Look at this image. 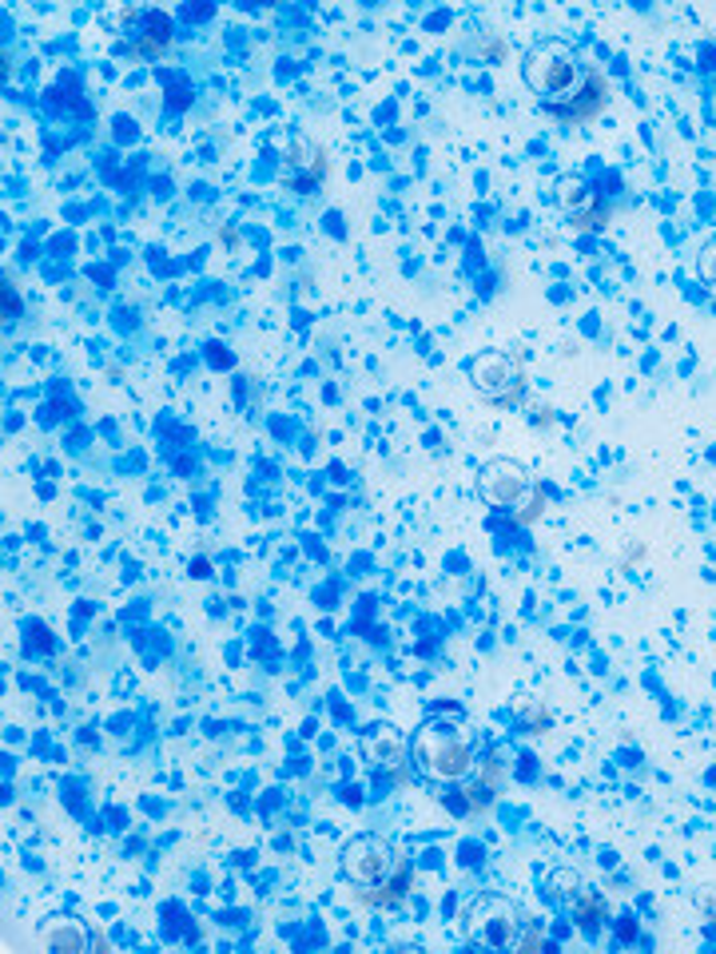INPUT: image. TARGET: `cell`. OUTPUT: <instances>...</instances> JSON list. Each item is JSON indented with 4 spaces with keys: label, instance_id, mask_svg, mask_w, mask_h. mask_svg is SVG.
<instances>
[{
    "label": "cell",
    "instance_id": "obj_1",
    "mask_svg": "<svg viewBox=\"0 0 716 954\" xmlns=\"http://www.w3.org/2000/svg\"><path fill=\"white\" fill-rule=\"evenodd\" d=\"M414 760H419L422 776L438 783H458L474 772V751L462 740V731L451 724H426L414 740Z\"/></svg>",
    "mask_w": 716,
    "mask_h": 954
},
{
    "label": "cell",
    "instance_id": "obj_2",
    "mask_svg": "<svg viewBox=\"0 0 716 954\" xmlns=\"http://www.w3.org/2000/svg\"><path fill=\"white\" fill-rule=\"evenodd\" d=\"M582 64L573 56V48L550 41L538 44V48L525 56V84H530L545 104H562L569 100L573 91L582 88Z\"/></svg>",
    "mask_w": 716,
    "mask_h": 954
},
{
    "label": "cell",
    "instance_id": "obj_3",
    "mask_svg": "<svg viewBox=\"0 0 716 954\" xmlns=\"http://www.w3.org/2000/svg\"><path fill=\"white\" fill-rule=\"evenodd\" d=\"M466 931L478 946H518V931H522V911L510 899L486 895L470 907L466 914Z\"/></svg>",
    "mask_w": 716,
    "mask_h": 954
},
{
    "label": "cell",
    "instance_id": "obj_4",
    "mask_svg": "<svg viewBox=\"0 0 716 954\" xmlns=\"http://www.w3.org/2000/svg\"><path fill=\"white\" fill-rule=\"evenodd\" d=\"M338 859H343V875H347L355 887L382 883V879L399 867L394 847H390L387 839H379V835H358V839H350Z\"/></svg>",
    "mask_w": 716,
    "mask_h": 954
},
{
    "label": "cell",
    "instance_id": "obj_5",
    "mask_svg": "<svg viewBox=\"0 0 716 954\" xmlns=\"http://www.w3.org/2000/svg\"><path fill=\"white\" fill-rule=\"evenodd\" d=\"M470 382L493 406H513L522 394V370L510 355H481L470 366Z\"/></svg>",
    "mask_w": 716,
    "mask_h": 954
},
{
    "label": "cell",
    "instance_id": "obj_6",
    "mask_svg": "<svg viewBox=\"0 0 716 954\" xmlns=\"http://www.w3.org/2000/svg\"><path fill=\"white\" fill-rule=\"evenodd\" d=\"M478 494L486 506H498V509H513L522 506V498L530 494V477L518 462L510 457H493L490 466H481L478 474Z\"/></svg>",
    "mask_w": 716,
    "mask_h": 954
},
{
    "label": "cell",
    "instance_id": "obj_7",
    "mask_svg": "<svg viewBox=\"0 0 716 954\" xmlns=\"http://www.w3.org/2000/svg\"><path fill=\"white\" fill-rule=\"evenodd\" d=\"M323 175H327V152H323L318 143L295 140L291 148H286L283 172H279V180H283L286 187H295V192H315L318 183H323Z\"/></svg>",
    "mask_w": 716,
    "mask_h": 954
},
{
    "label": "cell",
    "instance_id": "obj_8",
    "mask_svg": "<svg viewBox=\"0 0 716 954\" xmlns=\"http://www.w3.org/2000/svg\"><path fill=\"white\" fill-rule=\"evenodd\" d=\"M605 80L601 76H597V72H589V76H585L582 80V88L573 91L569 100H562V104H545V108H550L553 116H562V120H573V123H582V120H589V116H597V108H601L605 104Z\"/></svg>",
    "mask_w": 716,
    "mask_h": 954
},
{
    "label": "cell",
    "instance_id": "obj_9",
    "mask_svg": "<svg viewBox=\"0 0 716 954\" xmlns=\"http://www.w3.org/2000/svg\"><path fill=\"white\" fill-rule=\"evenodd\" d=\"M410 875H414V871H410V864H406V859H399V867H394V871H390L382 883L362 887V891H358V899H362L367 907H382V911H390V907H399L402 899H406Z\"/></svg>",
    "mask_w": 716,
    "mask_h": 954
},
{
    "label": "cell",
    "instance_id": "obj_10",
    "mask_svg": "<svg viewBox=\"0 0 716 954\" xmlns=\"http://www.w3.org/2000/svg\"><path fill=\"white\" fill-rule=\"evenodd\" d=\"M172 41V21L164 12H140V41H135V52L140 56H160Z\"/></svg>",
    "mask_w": 716,
    "mask_h": 954
},
{
    "label": "cell",
    "instance_id": "obj_11",
    "mask_svg": "<svg viewBox=\"0 0 716 954\" xmlns=\"http://www.w3.org/2000/svg\"><path fill=\"white\" fill-rule=\"evenodd\" d=\"M605 914H609V907H605V895L601 891H585L577 903H573V923L582 926V931L597 934V926L605 923Z\"/></svg>",
    "mask_w": 716,
    "mask_h": 954
},
{
    "label": "cell",
    "instance_id": "obj_12",
    "mask_svg": "<svg viewBox=\"0 0 716 954\" xmlns=\"http://www.w3.org/2000/svg\"><path fill=\"white\" fill-rule=\"evenodd\" d=\"M367 760L370 763H379V768H394V763L402 760V744L399 736L390 728H379L375 736L367 740Z\"/></svg>",
    "mask_w": 716,
    "mask_h": 954
},
{
    "label": "cell",
    "instance_id": "obj_13",
    "mask_svg": "<svg viewBox=\"0 0 716 954\" xmlns=\"http://www.w3.org/2000/svg\"><path fill=\"white\" fill-rule=\"evenodd\" d=\"M557 204H562L565 212L577 215V207L594 204V195H589V187H585L582 180H562V183H557Z\"/></svg>",
    "mask_w": 716,
    "mask_h": 954
},
{
    "label": "cell",
    "instance_id": "obj_14",
    "mask_svg": "<svg viewBox=\"0 0 716 954\" xmlns=\"http://www.w3.org/2000/svg\"><path fill=\"white\" fill-rule=\"evenodd\" d=\"M490 788H493V792L501 788V768H498V760L486 763V768H481V783H474L470 792H466V795H470V807H481V803L490 800Z\"/></svg>",
    "mask_w": 716,
    "mask_h": 954
},
{
    "label": "cell",
    "instance_id": "obj_15",
    "mask_svg": "<svg viewBox=\"0 0 716 954\" xmlns=\"http://www.w3.org/2000/svg\"><path fill=\"white\" fill-rule=\"evenodd\" d=\"M605 219H609V207L605 204H589V212H577L573 215V227H577V231H589V227H605Z\"/></svg>",
    "mask_w": 716,
    "mask_h": 954
},
{
    "label": "cell",
    "instance_id": "obj_16",
    "mask_svg": "<svg viewBox=\"0 0 716 954\" xmlns=\"http://www.w3.org/2000/svg\"><path fill=\"white\" fill-rule=\"evenodd\" d=\"M696 271H701L705 286L716 295V239L713 243H705V251H701V259H696Z\"/></svg>",
    "mask_w": 716,
    "mask_h": 954
},
{
    "label": "cell",
    "instance_id": "obj_17",
    "mask_svg": "<svg viewBox=\"0 0 716 954\" xmlns=\"http://www.w3.org/2000/svg\"><path fill=\"white\" fill-rule=\"evenodd\" d=\"M48 946H61V951H84V934H68V931H52Z\"/></svg>",
    "mask_w": 716,
    "mask_h": 954
},
{
    "label": "cell",
    "instance_id": "obj_18",
    "mask_svg": "<svg viewBox=\"0 0 716 954\" xmlns=\"http://www.w3.org/2000/svg\"><path fill=\"white\" fill-rule=\"evenodd\" d=\"M542 506H545V494H542V489H533L530 506L518 509V521H525V525H530V521H538V513H542Z\"/></svg>",
    "mask_w": 716,
    "mask_h": 954
}]
</instances>
